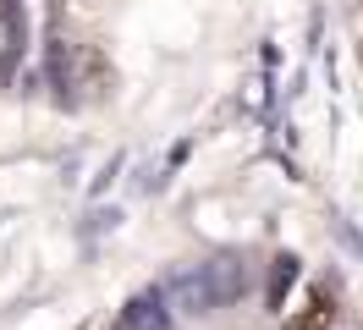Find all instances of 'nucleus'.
<instances>
[{
	"label": "nucleus",
	"mask_w": 363,
	"mask_h": 330,
	"mask_svg": "<svg viewBox=\"0 0 363 330\" xmlns=\"http://www.w3.org/2000/svg\"><path fill=\"white\" fill-rule=\"evenodd\" d=\"M242 292H248L242 253H215L204 264H182L177 275L165 281V303L187 308V314H215V308H231Z\"/></svg>",
	"instance_id": "obj_1"
},
{
	"label": "nucleus",
	"mask_w": 363,
	"mask_h": 330,
	"mask_svg": "<svg viewBox=\"0 0 363 330\" xmlns=\"http://www.w3.org/2000/svg\"><path fill=\"white\" fill-rule=\"evenodd\" d=\"M111 330H171V308H165V292H138L127 297V308L116 314Z\"/></svg>",
	"instance_id": "obj_2"
},
{
	"label": "nucleus",
	"mask_w": 363,
	"mask_h": 330,
	"mask_svg": "<svg viewBox=\"0 0 363 330\" xmlns=\"http://www.w3.org/2000/svg\"><path fill=\"white\" fill-rule=\"evenodd\" d=\"M330 314H336L330 286H314L303 297V308H286V330H330Z\"/></svg>",
	"instance_id": "obj_3"
},
{
	"label": "nucleus",
	"mask_w": 363,
	"mask_h": 330,
	"mask_svg": "<svg viewBox=\"0 0 363 330\" xmlns=\"http://www.w3.org/2000/svg\"><path fill=\"white\" fill-rule=\"evenodd\" d=\"M292 281H297V259H292V253H281V259L270 264V308H281V303H286Z\"/></svg>",
	"instance_id": "obj_4"
}]
</instances>
